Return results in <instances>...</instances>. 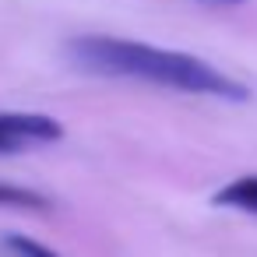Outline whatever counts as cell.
Segmentation results:
<instances>
[{
  "instance_id": "obj_1",
  "label": "cell",
  "mask_w": 257,
  "mask_h": 257,
  "mask_svg": "<svg viewBox=\"0 0 257 257\" xmlns=\"http://www.w3.org/2000/svg\"><path fill=\"white\" fill-rule=\"evenodd\" d=\"M67 53L81 71L95 78L141 81V85L225 99V102L250 99L243 81L229 78L225 71H218L215 64L194 53H180V50H166V46H152L138 39H120V36H78L67 43Z\"/></svg>"
},
{
  "instance_id": "obj_2",
  "label": "cell",
  "mask_w": 257,
  "mask_h": 257,
  "mask_svg": "<svg viewBox=\"0 0 257 257\" xmlns=\"http://www.w3.org/2000/svg\"><path fill=\"white\" fill-rule=\"evenodd\" d=\"M64 138V123L46 113H0V155L29 152Z\"/></svg>"
},
{
  "instance_id": "obj_3",
  "label": "cell",
  "mask_w": 257,
  "mask_h": 257,
  "mask_svg": "<svg viewBox=\"0 0 257 257\" xmlns=\"http://www.w3.org/2000/svg\"><path fill=\"white\" fill-rule=\"evenodd\" d=\"M211 204H215V208H232V211L257 215V173L236 176V180L222 183V187L211 194Z\"/></svg>"
},
{
  "instance_id": "obj_4",
  "label": "cell",
  "mask_w": 257,
  "mask_h": 257,
  "mask_svg": "<svg viewBox=\"0 0 257 257\" xmlns=\"http://www.w3.org/2000/svg\"><path fill=\"white\" fill-rule=\"evenodd\" d=\"M50 201L39 190L15 187V183H0V208H46Z\"/></svg>"
},
{
  "instance_id": "obj_5",
  "label": "cell",
  "mask_w": 257,
  "mask_h": 257,
  "mask_svg": "<svg viewBox=\"0 0 257 257\" xmlns=\"http://www.w3.org/2000/svg\"><path fill=\"white\" fill-rule=\"evenodd\" d=\"M4 250H8L11 257H60V253L50 250L46 243H39V239H32V236H22V232L4 236Z\"/></svg>"
},
{
  "instance_id": "obj_6",
  "label": "cell",
  "mask_w": 257,
  "mask_h": 257,
  "mask_svg": "<svg viewBox=\"0 0 257 257\" xmlns=\"http://www.w3.org/2000/svg\"><path fill=\"white\" fill-rule=\"evenodd\" d=\"M229 4H232V0H229Z\"/></svg>"
}]
</instances>
